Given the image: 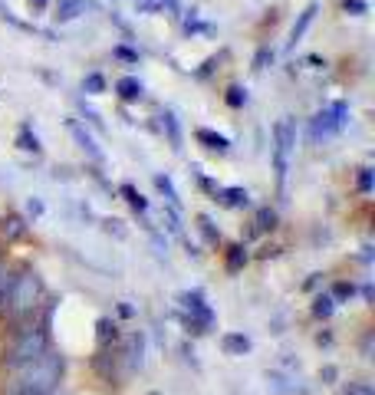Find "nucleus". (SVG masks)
<instances>
[{
    "label": "nucleus",
    "mask_w": 375,
    "mask_h": 395,
    "mask_svg": "<svg viewBox=\"0 0 375 395\" xmlns=\"http://www.w3.org/2000/svg\"><path fill=\"white\" fill-rule=\"evenodd\" d=\"M221 349L227 352V356H244V352H250V339L244 333H224Z\"/></svg>",
    "instance_id": "nucleus-12"
},
{
    "label": "nucleus",
    "mask_w": 375,
    "mask_h": 395,
    "mask_svg": "<svg viewBox=\"0 0 375 395\" xmlns=\"http://www.w3.org/2000/svg\"><path fill=\"white\" fill-rule=\"evenodd\" d=\"M115 56H119V60H125V63H138V53L135 50H128V46H115Z\"/></svg>",
    "instance_id": "nucleus-26"
},
{
    "label": "nucleus",
    "mask_w": 375,
    "mask_h": 395,
    "mask_svg": "<svg viewBox=\"0 0 375 395\" xmlns=\"http://www.w3.org/2000/svg\"><path fill=\"white\" fill-rule=\"evenodd\" d=\"M30 7H36V10H43V7H46V0H30Z\"/></svg>",
    "instance_id": "nucleus-33"
},
{
    "label": "nucleus",
    "mask_w": 375,
    "mask_h": 395,
    "mask_svg": "<svg viewBox=\"0 0 375 395\" xmlns=\"http://www.w3.org/2000/svg\"><path fill=\"white\" fill-rule=\"evenodd\" d=\"M297 148V122L290 116L273 122V172H277V181H287V172H290V155Z\"/></svg>",
    "instance_id": "nucleus-3"
},
{
    "label": "nucleus",
    "mask_w": 375,
    "mask_h": 395,
    "mask_svg": "<svg viewBox=\"0 0 375 395\" xmlns=\"http://www.w3.org/2000/svg\"><path fill=\"white\" fill-rule=\"evenodd\" d=\"M86 10H89V0H60V4H56V14H53V17L60 20V24H69V20L83 17Z\"/></svg>",
    "instance_id": "nucleus-10"
},
{
    "label": "nucleus",
    "mask_w": 375,
    "mask_h": 395,
    "mask_svg": "<svg viewBox=\"0 0 375 395\" xmlns=\"http://www.w3.org/2000/svg\"><path fill=\"white\" fill-rule=\"evenodd\" d=\"M20 148L24 152H40V142H36V135H30V129H20Z\"/></svg>",
    "instance_id": "nucleus-22"
},
{
    "label": "nucleus",
    "mask_w": 375,
    "mask_h": 395,
    "mask_svg": "<svg viewBox=\"0 0 375 395\" xmlns=\"http://www.w3.org/2000/svg\"><path fill=\"white\" fill-rule=\"evenodd\" d=\"M158 7H168L171 14H178V10H181V4H178V0H158Z\"/></svg>",
    "instance_id": "nucleus-31"
},
{
    "label": "nucleus",
    "mask_w": 375,
    "mask_h": 395,
    "mask_svg": "<svg viewBox=\"0 0 375 395\" xmlns=\"http://www.w3.org/2000/svg\"><path fill=\"white\" fill-rule=\"evenodd\" d=\"M0 274H4V264H0Z\"/></svg>",
    "instance_id": "nucleus-34"
},
{
    "label": "nucleus",
    "mask_w": 375,
    "mask_h": 395,
    "mask_svg": "<svg viewBox=\"0 0 375 395\" xmlns=\"http://www.w3.org/2000/svg\"><path fill=\"white\" fill-rule=\"evenodd\" d=\"M99 346H109L112 339H115V323H112V319H99Z\"/></svg>",
    "instance_id": "nucleus-20"
},
{
    "label": "nucleus",
    "mask_w": 375,
    "mask_h": 395,
    "mask_svg": "<svg viewBox=\"0 0 375 395\" xmlns=\"http://www.w3.org/2000/svg\"><path fill=\"white\" fill-rule=\"evenodd\" d=\"M342 10L352 14V17H362V14L369 10V4H366V0H342Z\"/></svg>",
    "instance_id": "nucleus-23"
},
{
    "label": "nucleus",
    "mask_w": 375,
    "mask_h": 395,
    "mask_svg": "<svg viewBox=\"0 0 375 395\" xmlns=\"http://www.w3.org/2000/svg\"><path fill=\"white\" fill-rule=\"evenodd\" d=\"M43 300V284L40 277L24 270L20 277H14V287H10V297H7V307L14 317H24V313H34Z\"/></svg>",
    "instance_id": "nucleus-4"
},
{
    "label": "nucleus",
    "mask_w": 375,
    "mask_h": 395,
    "mask_svg": "<svg viewBox=\"0 0 375 395\" xmlns=\"http://www.w3.org/2000/svg\"><path fill=\"white\" fill-rule=\"evenodd\" d=\"M66 129H69V135L76 138V145L83 148L86 155H89V158H93V162H106V152L99 145H96V138H93V132L86 129L83 122H76V119H69L66 122Z\"/></svg>",
    "instance_id": "nucleus-7"
},
{
    "label": "nucleus",
    "mask_w": 375,
    "mask_h": 395,
    "mask_svg": "<svg viewBox=\"0 0 375 395\" xmlns=\"http://www.w3.org/2000/svg\"><path fill=\"white\" fill-rule=\"evenodd\" d=\"M346 395H375V389L369 382H349L346 386Z\"/></svg>",
    "instance_id": "nucleus-25"
},
{
    "label": "nucleus",
    "mask_w": 375,
    "mask_h": 395,
    "mask_svg": "<svg viewBox=\"0 0 375 395\" xmlns=\"http://www.w3.org/2000/svg\"><path fill=\"white\" fill-rule=\"evenodd\" d=\"M336 297H352V284H339L336 287Z\"/></svg>",
    "instance_id": "nucleus-32"
},
{
    "label": "nucleus",
    "mask_w": 375,
    "mask_h": 395,
    "mask_svg": "<svg viewBox=\"0 0 375 395\" xmlns=\"http://www.w3.org/2000/svg\"><path fill=\"white\" fill-rule=\"evenodd\" d=\"M115 93H119V99H125V103H138V99L145 96V86H142V79H135V76H122V79H115Z\"/></svg>",
    "instance_id": "nucleus-8"
},
{
    "label": "nucleus",
    "mask_w": 375,
    "mask_h": 395,
    "mask_svg": "<svg viewBox=\"0 0 375 395\" xmlns=\"http://www.w3.org/2000/svg\"><path fill=\"white\" fill-rule=\"evenodd\" d=\"M217 201L224 207H247L250 195H247V188H217Z\"/></svg>",
    "instance_id": "nucleus-13"
},
{
    "label": "nucleus",
    "mask_w": 375,
    "mask_h": 395,
    "mask_svg": "<svg viewBox=\"0 0 375 395\" xmlns=\"http://www.w3.org/2000/svg\"><path fill=\"white\" fill-rule=\"evenodd\" d=\"M227 103L234 106V109H240V106L247 103V93H244L240 86H230V89H227Z\"/></svg>",
    "instance_id": "nucleus-24"
},
{
    "label": "nucleus",
    "mask_w": 375,
    "mask_h": 395,
    "mask_svg": "<svg viewBox=\"0 0 375 395\" xmlns=\"http://www.w3.org/2000/svg\"><path fill=\"white\" fill-rule=\"evenodd\" d=\"M83 93H89V96L106 93V79L99 76V73H89V76L83 79Z\"/></svg>",
    "instance_id": "nucleus-19"
},
{
    "label": "nucleus",
    "mask_w": 375,
    "mask_h": 395,
    "mask_svg": "<svg viewBox=\"0 0 375 395\" xmlns=\"http://www.w3.org/2000/svg\"><path fill=\"white\" fill-rule=\"evenodd\" d=\"M346 122H349V106L342 103V99H336V103H329L326 109H319L313 119H309V135H313L316 142H319V138H329L346 129Z\"/></svg>",
    "instance_id": "nucleus-5"
},
{
    "label": "nucleus",
    "mask_w": 375,
    "mask_h": 395,
    "mask_svg": "<svg viewBox=\"0 0 375 395\" xmlns=\"http://www.w3.org/2000/svg\"><path fill=\"white\" fill-rule=\"evenodd\" d=\"M359 188L366 191V195L372 191V168H362V172H359Z\"/></svg>",
    "instance_id": "nucleus-27"
},
{
    "label": "nucleus",
    "mask_w": 375,
    "mask_h": 395,
    "mask_svg": "<svg viewBox=\"0 0 375 395\" xmlns=\"http://www.w3.org/2000/svg\"><path fill=\"white\" fill-rule=\"evenodd\" d=\"M122 195H125V201L135 207V211H148V201H145V195H142L138 188H132V185H122Z\"/></svg>",
    "instance_id": "nucleus-16"
},
{
    "label": "nucleus",
    "mask_w": 375,
    "mask_h": 395,
    "mask_svg": "<svg viewBox=\"0 0 375 395\" xmlns=\"http://www.w3.org/2000/svg\"><path fill=\"white\" fill-rule=\"evenodd\" d=\"M273 221H277V215H273V211H260V215H257V224H260V227H273Z\"/></svg>",
    "instance_id": "nucleus-28"
},
{
    "label": "nucleus",
    "mask_w": 375,
    "mask_h": 395,
    "mask_svg": "<svg viewBox=\"0 0 375 395\" xmlns=\"http://www.w3.org/2000/svg\"><path fill=\"white\" fill-rule=\"evenodd\" d=\"M142 352H145V339L142 336H128V372L142 369Z\"/></svg>",
    "instance_id": "nucleus-14"
},
{
    "label": "nucleus",
    "mask_w": 375,
    "mask_h": 395,
    "mask_svg": "<svg viewBox=\"0 0 375 395\" xmlns=\"http://www.w3.org/2000/svg\"><path fill=\"white\" fill-rule=\"evenodd\" d=\"M181 303L191 309V329H195V333H205V329L214 323V313H211V307L205 303V293H201V290L185 293Z\"/></svg>",
    "instance_id": "nucleus-6"
},
{
    "label": "nucleus",
    "mask_w": 375,
    "mask_h": 395,
    "mask_svg": "<svg viewBox=\"0 0 375 395\" xmlns=\"http://www.w3.org/2000/svg\"><path fill=\"white\" fill-rule=\"evenodd\" d=\"M244 264H247V254H244V247H240V244H234V247L227 250V270H230V274H237Z\"/></svg>",
    "instance_id": "nucleus-17"
},
{
    "label": "nucleus",
    "mask_w": 375,
    "mask_h": 395,
    "mask_svg": "<svg viewBox=\"0 0 375 395\" xmlns=\"http://www.w3.org/2000/svg\"><path fill=\"white\" fill-rule=\"evenodd\" d=\"M162 122H165V129H168L171 148H181V132H178V119H175V112H165Z\"/></svg>",
    "instance_id": "nucleus-18"
},
{
    "label": "nucleus",
    "mask_w": 375,
    "mask_h": 395,
    "mask_svg": "<svg viewBox=\"0 0 375 395\" xmlns=\"http://www.w3.org/2000/svg\"><path fill=\"white\" fill-rule=\"evenodd\" d=\"M197 224L205 227V234L211 237V241H217V231H214V224H211V217H197Z\"/></svg>",
    "instance_id": "nucleus-29"
},
{
    "label": "nucleus",
    "mask_w": 375,
    "mask_h": 395,
    "mask_svg": "<svg viewBox=\"0 0 375 395\" xmlns=\"http://www.w3.org/2000/svg\"><path fill=\"white\" fill-rule=\"evenodd\" d=\"M155 188H158L165 198H168V205H171V207H178V205H181V198H178V191H175V185H171L168 175H155Z\"/></svg>",
    "instance_id": "nucleus-15"
},
{
    "label": "nucleus",
    "mask_w": 375,
    "mask_h": 395,
    "mask_svg": "<svg viewBox=\"0 0 375 395\" xmlns=\"http://www.w3.org/2000/svg\"><path fill=\"white\" fill-rule=\"evenodd\" d=\"M60 376H63V359L46 352V356H40L34 366L20 369V376L10 382L4 395H53Z\"/></svg>",
    "instance_id": "nucleus-1"
},
{
    "label": "nucleus",
    "mask_w": 375,
    "mask_h": 395,
    "mask_svg": "<svg viewBox=\"0 0 375 395\" xmlns=\"http://www.w3.org/2000/svg\"><path fill=\"white\" fill-rule=\"evenodd\" d=\"M135 7H142L145 14H158V0H135Z\"/></svg>",
    "instance_id": "nucleus-30"
},
{
    "label": "nucleus",
    "mask_w": 375,
    "mask_h": 395,
    "mask_svg": "<svg viewBox=\"0 0 375 395\" xmlns=\"http://www.w3.org/2000/svg\"><path fill=\"white\" fill-rule=\"evenodd\" d=\"M46 346H50V333L43 327L24 329V333L17 336V343L10 346L7 356H4V369L20 372V369H26V366H34L40 356H46Z\"/></svg>",
    "instance_id": "nucleus-2"
},
{
    "label": "nucleus",
    "mask_w": 375,
    "mask_h": 395,
    "mask_svg": "<svg viewBox=\"0 0 375 395\" xmlns=\"http://www.w3.org/2000/svg\"><path fill=\"white\" fill-rule=\"evenodd\" d=\"M333 309H336V300H333V297H319V300H316L313 303V313H316V317H333Z\"/></svg>",
    "instance_id": "nucleus-21"
},
{
    "label": "nucleus",
    "mask_w": 375,
    "mask_h": 395,
    "mask_svg": "<svg viewBox=\"0 0 375 395\" xmlns=\"http://www.w3.org/2000/svg\"><path fill=\"white\" fill-rule=\"evenodd\" d=\"M195 138H197V142H201L205 148H211V152H221V155L230 152V138L221 135V132H214V129H197Z\"/></svg>",
    "instance_id": "nucleus-9"
},
{
    "label": "nucleus",
    "mask_w": 375,
    "mask_h": 395,
    "mask_svg": "<svg viewBox=\"0 0 375 395\" xmlns=\"http://www.w3.org/2000/svg\"><path fill=\"white\" fill-rule=\"evenodd\" d=\"M316 14H319V7H316V4H309V7L303 10V14H299V20L290 26V46H297L299 40H303V34L309 30V24L316 20Z\"/></svg>",
    "instance_id": "nucleus-11"
}]
</instances>
